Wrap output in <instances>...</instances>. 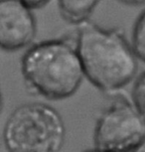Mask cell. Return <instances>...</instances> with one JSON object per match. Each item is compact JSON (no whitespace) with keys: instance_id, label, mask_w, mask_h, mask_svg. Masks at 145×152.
<instances>
[{"instance_id":"6","label":"cell","mask_w":145,"mask_h":152,"mask_svg":"<svg viewBox=\"0 0 145 152\" xmlns=\"http://www.w3.org/2000/svg\"><path fill=\"white\" fill-rule=\"evenodd\" d=\"M98 2L99 0H58V5L63 18L77 25L89 19Z\"/></svg>"},{"instance_id":"9","label":"cell","mask_w":145,"mask_h":152,"mask_svg":"<svg viewBox=\"0 0 145 152\" xmlns=\"http://www.w3.org/2000/svg\"><path fill=\"white\" fill-rule=\"evenodd\" d=\"M21 1L28 7H30L31 9H37V8L44 7L51 0H21Z\"/></svg>"},{"instance_id":"4","label":"cell","mask_w":145,"mask_h":152,"mask_svg":"<svg viewBox=\"0 0 145 152\" xmlns=\"http://www.w3.org/2000/svg\"><path fill=\"white\" fill-rule=\"evenodd\" d=\"M95 145L106 152H136L145 145V113L125 99H117L99 115Z\"/></svg>"},{"instance_id":"2","label":"cell","mask_w":145,"mask_h":152,"mask_svg":"<svg viewBox=\"0 0 145 152\" xmlns=\"http://www.w3.org/2000/svg\"><path fill=\"white\" fill-rule=\"evenodd\" d=\"M21 72L31 91L54 100L72 96L86 78L76 41L68 39L31 46L22 56Z\"/></svg>"},{"instance_id":"10","label":"cell","mask_w":145,"mask_h":152,"mask_svg":"<svg viewBox=\"0 0 145 152\" xmlns=\"http://www.w3.org/2000/svg\"><path fill=\"white\" fill-rule=\"evenodd\" d=\"M118 1L128 6H140L145 4V0H118Z\"/></svg>"},{"instance_id":"8","label":"cell","mask_w":145,"mask_h":152,"mask_svg":"<svg viewBox=\"0 0 145 152\" xmlns=\"http://www.w3.org/2000/svg\"><path fill=\"white\" fill-rule=\"evenodd\" d=\"M133 102L145 113V72L136 79L132 90Z\"/></svg>"},{"instance_id":"3","label":"cell","mask_w":145,"mask_h":152,"mask_svg":"<svg viewBox=\"0 0 145 152\" xmlns=\"http://www.w3.org/2000/svg\"><path fill=\"white\" fill-rule=\"evenodd\" d=\"M61 113L44 102L17 107L5 122L3 142L8 152H60L66 141Z\"/></svg>"},{"instance_id":"1","label":"cell","mask_w":145,"mask_h":152,"mask_svg":"<svg viewBox=\"0 0 145 152\" xmlns=\"http://www.w3.org/2000/svg\"><path fill=\"white\" fill-rule=\"evenodd\" d=\"M75 41L85 76L98 90L116 91L135 78L138 58L121 31L87 19L77 24Z\"/></svg>"},{"instance_id":"11","label":"cell","mask_w":145,"mask_h":152,"mask_svg":"<svg viewBox=\"0 0 145 152\" xmlns=\"http://www.w3.org/2000/svg\"><path fill=\"white\" fill-rule=\"evenodd\" d=\"M84 152H106V151L101 150V149H99V148H96V147H95L93 149H90V150H86V151H84Z\"/></svg>"},{"instance_id":"7","label":"cell","mask_w":145,"mask_h":152,"mask_svg":"<svg viewBox=\"0 0 145 152\" xmlns=\"http://www.w3.org/2000/svg\"><path fill=\"white\" fill-rule=\"evenodd\" d=\"M131 37V45L136 56L145 63V10L135 20Z\"/></svg>"},{"instance_id":"12","label":"cell","mask_w":145,"mask_h":152,"mask_svg":"<svg viewBox=\"0 0 145 152\" xmlns=\"http://www.w3.org/2000/svg\"><path fill=\"white\" fill-rule=\"evenodd\" d=\"M144 146H145V145H144ZM144 146H143V147H142V148L139 149V150H137L136 152H145V147H144Z\"/></svg>"},{"instance_id":"5","label":"cell","mask_w":145,"mask_h":152,"mask_svg":"<svg viewBox=\"0 0 145 152\" xmlns=\"http://www.w3.org/2000/svg\"><path fill=\"white\" fill-rule=\"evenodd\" d=\"M33 9L21 0H0V45L8 52L29 46L36 35Z\"/></svg>"}]
</instances>
